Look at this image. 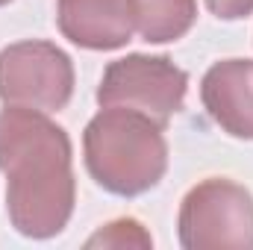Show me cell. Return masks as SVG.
Listing matches in <instances>:
<instances>
[{
  "instance_id": "cell-10",
  "label": "cell",
  "mask_w": 253,
  "mask_h": 250,
  "mask_svg": "<svg viewBox=\"0 0 253 250\" xmlns=\"http://www.w3.org/2000/svg\"><path fill=\"white\" fill-rule=\"evenodd\" d=\"M206 6L221 21H239L253 15V0H206Z\"/></svg>"
},
{
  "instance_id": "cell-7",
  "label": "cell",
  "mask_w": 253,
  "mask_h": 250,
  "mask_svg": "<svg viewBox=\"0 0 253 250\" xmlns=\"http://www.w3.org/2000/svg\"><path fill=\"white\" fill-rule=\"evenodd\" d=\"M200 100L209 118L233 138L253 141V62L224 59L200 80Z\"/></svg>"
},
{
  "instance_id": "cell-2",
  "label": "cell",
  "mask_w": 253,
  "mask_h": 250,
  "mask_svg": "<svg viewBox=\"0 0 253 250\" xmlns=\"http://www.w3.org/2000/svg\"><path fill=\"white\" fill-rule=\"evenodd\" d=\"M162 132L165 126L135 109L100 106L83 132L91 180L118 197H138L156 188L168 171V141Z\"/></svg>"
},
{
  "instance_id": "cell-8",
  "label": "cell",
  "mask_w": 253,
  "mask_h": 250,
  "mask_svg": "<svg viewBox=\"0 0 253 250\" xmlns=\"http://www.w3.org/2000/svg\"><path fill=\"white\" fill-rule=\"evenodd\" d=\"M135 33L147 44H168L189 33L197 21V0H129Z\"/></svg>"
},
{
  "instance_id": "cell-11",
  "label": "cell",
  "mask_w": 253,
  "mask_h": 250,
  "mask_svg": "<svg viewBox=\"0 0 253 250\" xmlns=\"http://www.w3.org/2000/svg\"><path fill=\"white\" fill-rule=\"evenodd\" d=\"M6 3H12V0H0V6H6Z\"/></svg>"
},
{
  "instance_id": "cell-5",
  "label": "cell",
  "mask_w": 253,
  "mask_h": 250,
  "mask_svg": "<svg viewBox=\"0 0 253 250\" xmlns=\"http://www.w3.org/2000/svg\"><path fill=\"white\" fill-rule=\"evenodd\" d=\"M74 97V62L62 47L42 39L0 50V100L39 112H59Z\"/></svg>"
},
{
  "instance_id": "cell-6",
  "label": "cell",
  "mask_w": 253,
  "mask_h": 250,
  "mask_svg": "<svg viewBox=\"0 0 253 250\" xmlns=\"http://www.w3.org/2000/svg\"><path fill=\"white\" fill-rule=\"evenodd\" d=\"M56 24L71 44L85 50H118L132 42L129 0H56Z\"/></svg>"
},
{
  "instance_id": "cell-1",
  "label": "cell",
  "mask_w": 253,
  "mask_h": 250,
  "mask_svg": "<svg viewBox=\"0 0 253 250\" xmlns=\"http://www.w3.org/2000/svg\"><path fill=\"white\" fill-rule=\"evenodd\" d=\"M0 171L12 227L39 242L59 236L77 203L68 132L47 112L6 106L0 112Z\"/></svg>"
},
{
  "instance_id": "cell-4",
  "label": "cell",
  "mask_w": 253,
  "mask_h": 250,
  "mask_svg": "<svg viewBox=\"0 0 253 250\" xmlns=\"http://www.w3.org/2000/svg\"><path fill=\"white\" fill-rule=\"evenodd\" d=\"M186 91L189 74L177 68L168 56L129 53L106 65L97 85V103L135 109L153 118L159 126H168L171 118L183 109Z\"/></svg>"
},
{
  "instance_id": "cell-9",
  "label": "cell",
  "mask_w": 253,
  "mask_h": 250,
  "mask_svg": "<svg viewBox=\"0 0 253 250\" xmlns=\"http://www.w3.org/2000/svg\"><path fill=\"white\" fill-rule=\"evenodd\" d=\"M85 245L88 248H153V239L135 218H118L100 227Z\"/></svg>"
},
{
  "instance_id": "cell-3",
  "label": "cell",
  "mask_w": 253,
  "mask_h": 250,
  "mask_svg": "<svg viewBox=\"0 0 253 250\" xmlns=\"http://www.w3.org/2000/svg\"><path fill=\"white\" fill-rule=\"evenodd\" d=\"M186 250H253V194L230 177H209L189 188L177 215Z\"/></svg>"
}]
</instances>
